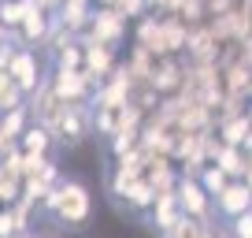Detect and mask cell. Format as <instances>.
<instances>
[{
	"label": "cell",
	"instance_id": "6da1fadb",
	"mask_svg": "<svg viewBox=\"0 0 252 238\" xmlns=\"http://www.w3.org/2000/svg\"><path fill=\"white\" fill-rule=\"evenodd\" d=\"M45 212L52 216V223H60V227H67V231H78V227H86L89 216H93V198H89L86 183H78V179H60L45 198Z\"/></svg>",
	"mask_w": 252,
	"mask_h": 238
},
{
	"label": "cell",
	"instance_id": "7a4b0ae2",
	"mask_svg": "<svg viewBox=\"0 0 252 238\" xmlns=\"http://www.w3.org/2000/svg\"><path fill=\"white\" fill-rule=\"evenodd\" d=\"M89 130H93V112H89V104H67V112H63L60 123L52 127V138L60 145H67V149H74V145L86 142Z\"/></svg>",
	"mask_w": 252,
	"mask_h": 238
},
{
	"label": "cell",
	"instance_id": "3957f363",
	"mask_svg": "<svg viewBox=\"0 0 252 238\" xmlns=\"http://www.w3.org/2000/svg\"><path fill=\"white\" fill-rule=\"evenodd\" d=\"M174 198L182 205V216H197V220H212L215 198L200 186V179H189V175H178V186H174Z\"/></svg>",
	"mask_w": 252,
	"mask_h": 238
},
{
	"label": "cell",
	"instance_id": "277c9868",
	"mask_svg": "<svg viewBox=\"0 0 252 238\" xmlns=\"http://www.w3.org/2000/svg\"><path fill=\"white\" fill-rule=\"evenodd\" d=\"M89 38L86 41H100V45H111L115 48L119 41H123L126 34V15L119 8H96L93 15H89Z\"/></svg>",
	"mask_w": 252,
	"mask_h": 238
},
{
	"label": "cell",
	"instance_id": "5b68a950",
	"mask_svg": "<svg viewBox=\"0 0 252 238\" xmlns=\"http://www.w3.org/2000/svg\"><path fill=\"white\" fill-rule=\"evenodd\" d=\"M8 75L15 79V86L23 89L26 97H30L33 89H41V60H37V52H33V48H23V45H19V48H15V56H11Z\"/></svg>",
	"mask_w": 252,
	"mask_h": 238
},
{
	"label": "cell",
	"instance_id": "8992f818",
	"mask_svg": "<svg viewBox=\"0 0 252 238\" xmlns=\"http://www.w3.org/2000/svg\"><path fill=\"white\" fill-rule=\"evenodd\" d=\"M26 108H30L33 123H41V127L52 130L56 123H60V116L67 112V101H60L52 86H41V89H33V93H30V104H26Z\"/></svg>",
	"mask_w": 252,
	"mask_h": 238
},
{
	"label": "cell",
	"instance_id": "52a82bcc",
	"mask_svg": "<svg viewBox=\"0 0 252 238\" xmlns=\"http://www.w3.org/2000/svg\"><path fill=\"white\" fill-rule=\"evenodd\" d=\"M48 34H52V15H48L45 8H37V4H33L11 38H15L23 48H37V45H45V41H48Z\"/></svg>",
	"mask_w": 252,
	"mask_h": 238
},
{
	"label": "cell",
	"instance_id": "ba28073f",
	"mask_svg": "<svg viewBox=\"0 0 252 238\" xmlns=\"http://www.w3.org/2000/svg\"><path fill=\"white\" fill-rule=\"evenodd\" d=\"M249 208H252V190L245 186V179H230V183L222 186V194L215 198V212H222L226 220L249 212Z\"/></svg>",
	"mask_w": 252,
	"mask_h": 238
},
{
	"label": "cell",
	"instance_id": "9c48e42d",
	"mask_svg": "<svg viewBox=\"0 0 252 238\" xmlns=\"http://www.w3.org/2000/svg\"><path fill=\"white\" fill-rule=\"evenodd\" d=\"M145 220H149V227H152V231L167 235V231H171L174 223L182 220V205H178V198H174V190H171V194H156V201L149 205Z\"/></svg>",
	"mask_w": 252,
	"mask_h": 238
},
{
	"label": "cell",
	"instance_id": "30bf717a",
	"mask_svg": "<svg viewBox=\"0 0 252 238\" xmlns=\"http://www.w3.org/2000/svg\"><path fill=\"white\" fill-rule=\"evenodd\" d=\"M115 52H111V45H100V41H86V71L93 75L96 82H104L111 71H115Z\"/></svg>",
	"mask_w": 252,
	"mask_h": 238
},
{
	"label": "cell",
	"instance_id": "8fae6325",
	"mask_svg": "<svg viewBox=\"0 0 252 238\" xmlns=\"http://www.w3.org/2000/svg\"><path fill=\"white\" fill-rule=\"evenodd\" d=\"M52 130L41 127V123H30V127L23 130V138H19V149L26 153V157H48V149H52Z\"/></svg>",
	"mask_w": 252,
	"mask_h": 238
},
{
	"label": "cell",
	"instance_id": "7c38bea8",
	"mask_svg": "<svg viewBox=\"0 0 252 238\" xmlns=\"http://www.w3.org/2000/svg\"><path fill=\"white\" fill-rule=\"evenodd\" d=\"M252 134V119L249 116H230V119H219V138L222 145H237L241 149V142Z\"/></svg>",
	"mask_w": 252,
	"mask_h": 238
},
{
	"label": "cell",
	"instance_id": "4fadbf2b",
	"mask_svg": "<svg viewBox=\"0 0 252 238\" xmlns=\"http://www.w3.org/2000/svg\"><path fill=\"white\" fill-rule=\"evenodd\" d=\"M212 220H197V216H182L163 238H212Z\"/></svg>",
	"mask_w": 252,
	"mask_h": 238
},
{
	"label": "cell",
	"instance_id": "5bb4252c",
	"mask_svg": "<svg viewBox=\"0 0 252 238\" xmlns=\"http://www.w3.org/2000/svg\"><path fill=\"white\" fill-rule=\"evenodd\" d=\"M19 104H26V93L15 86V79L8 71H0V112H11Z\"/></svg>",
	"mask_w": 252,
	"mask_h": 238
},
{
	"label": "cell",
	"instance_id": "9a60e30c",
	"mask_svg": "<svg viewBox=\"0 0 252 238\" xmlns=\"http://www.w3.org/2000/svg\"><path fill=\"white\" fill-rule=\"evenodd\" d=\"M197 179H200V186H204V190L212 194V198H219V194H222V186L230 183V175L222 171L219 164H204V167H200V175H197Z\"/></svg>",
	"mask_w": 252,
	"mask_h": 238
},
{
	"label": "cell",
	"instance_id": "2e32d148",
	"mask_svg": "<svg viewBox=\"0 0 252 238\" xmlns=\"http://www.w3.org/2000/svg\"><path fill=\"white\" fill-rule=\"evenodd\" d=\"M226 235L230 238H252V208L241 216H234V220L226 223Z\"/></svg>",
	"mask_w": 252,
	"mask_h": 238
},
{
	"label": "cell",
	"instance_id": "e0dca14e",
	"mask_svg": "<svg viewBox=\"0 0 252 238\" xmlns=\"http://www.w3.org/2000/svg\"><path fill=\"white\" fill-rule=\"evenodd\" d=\"M0 238H23V235H19L15 216H11V208H0Z\"/></svg>",
	"mask_w": 252,
	"mask_h": 238
},
{
	"label": "cell",
	"instance_id": "ac0fdd59",
	"mask_svg": "<svg viewBox=\"0 0 252 238\" xmlns=\"http://www.w3.org/2000/svg\"><path fill=\"white\" fill-rule=\"evenodd\" d=\"M63 4H67V0H37V8H45L48 15H52V11H60Z\"/></svg>",
	"mask_w": 252,
	"mask_h": 238
},
{
	"label": "cell",
	"instance_id": "d6986e66",
	"mask_svg": "<svg viewBox=\"0 0 252 238\" xmlns=\"http://www.w3.org/2000/svg\"><path fill=\"white\" fill-rule=\"evenodd\" d=\"M96 4H100V8H119L123 0H96Z\"/></svg>",
	"mask_w": 252,
	"mask_h": 238
},
{
	"label": "cell",
	"instance_id": "ffe728a7",
	"mask_svg": "<svg viewBox=\"0 0 252 238\" xmlns=\"http://www.w3.org/2000/svg\"><path fill=\"white\" fill-rule=\"evenodd\" d=\"M212 238H230V235H226V227H215V231H212Z\"/></svg>",
	"mask_w": 252,
	"mask_h": 238
},
{
	"label": "cell",
	"instance_id": "44dd1931",
	"mask_svg": "<svg viewBox=\"0 0 252 238\" xmlns=\"http://www.w3.org/2000/svg\"><path fill=\"white\" fill-rule=\"evenodd\" d=\"M8 38H11V34H8V26L0 23V45H4V41H8Z\"/></svg>",
	"mask_w": 252,
	"mask_h": 238
},
{
	"label": "cell",
	"instance_id": "7402d4cb",
	"mask_svg": "<svg viewBox=\"0 0 252 238\" xmlns=\"http://www.w3.org/2000/svg\"><path fill=\"white\" fill-rule=\"evenodd\" d=\"M30 238H56V235H48V231H41V235H30Z\"/></svg>",
	"mask_w": 252,
	"mask_h": 238
},
{
	"label": "cell",
	"instance_id": "603a6c76",
	"mask_svg": "<svg viewBox=\"0 0 252 238\" xmlns=\"http://www.w3.org/2000/svg\"><path fill=\"white\" fill-rule=\"evenodd\" d=\"M245 116H249V119H252V104H249V112H245Z\"/></svg>",
	"mask_w": 252,
	"mask_h": 238
},
{
	"label": "cell",
	"instance_id": "cb8c5ba5",
	"mask_svg": "<svg viewBox=\"0 0 252 238\" xmlns=\"http://www.w3.org/2000/svg\"><path fill=\"white\" fill-rule=\"evenodd\" d=\"M23 238H30V235H23Z\"/></svg>",
	"mask_w": 252,
	"mask_h": 238
}]
</instances>
